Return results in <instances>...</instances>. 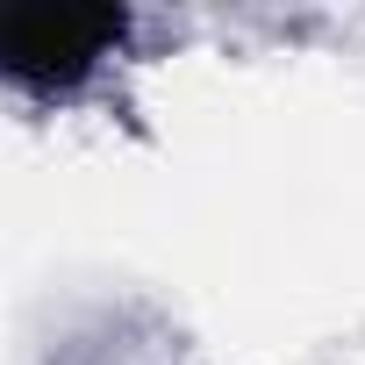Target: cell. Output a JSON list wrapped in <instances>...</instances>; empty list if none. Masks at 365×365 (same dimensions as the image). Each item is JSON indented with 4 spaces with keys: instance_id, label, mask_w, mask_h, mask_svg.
I'll return each mask as SVG.
<instances>
[{
    "instance_id": "6da1fadb",
    "label": "cell",
    "mask_w": 365,
    "mask_h": 365,
    "mask_svg": "<svg viewBox=\"0 0 365 365\" xmlns=\"http://www.w3.org/2000/svg\"><path fill=\"white\" fill-rule=\"evenodd\" d=\"M129 36L115 8H15L0 22V72L29 101H72Z\"/></svg>"
}]
</instances>
